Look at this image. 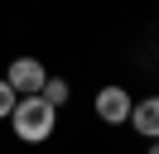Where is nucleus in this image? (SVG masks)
<instances>
[{
	"label": "nucleus",
	"mask_w": 159,
	"mask_h": 154,
	"mask_svg": "<svg viewBox=\"0 0 159 154\" xmlns=\"http://www.w3.org/2000/svg\"><path fill=\"white\" fill-rule=\"evenodd\" d=\"M10 125H15V135H20L24 144H43L53 135V125H58V106H48L43 96H20Z\"/></svg>",
	"instance_id": "f257e3e1"
},
{
	"label": "nucleus",
	"mask_w": 159,
	"mask_h": 154,
	"mask_svg": "<svg viewBox=\"0 0 159 154\" xmlns=\"http://www.w3.org/2000/svg\"><path fill=\"white\" fill-rule=\"evenodd\" d=\"M5 82L15 87V96H39V92H43V82H48V72H43L39 58H15L10 72H5Z\"/></svg>",
	"instance_id": "f03ea898"
},
{
	"label": "nucleus",
	"mask_w": 159,
	"mask_h": 154,
	"mask_svg": "<svg viewBox=\"0 0 159 154\" xmlns=\"http://www.w3.org/2000/svg\"><path fill=\"white\" fill-rule=\"evenodd\" d=\"M130 111H135V101H130L125 87H101L97 92V116L106 125H130Z\"/></svg>",
	"instance_id": "7ed1b4c3"
},
{
	"label": "nucleus",
	"mask_w": 159,
	"mask_h": 154,
	"mask_svg": "<svg viewBox=\"0 0 159 154\" xmlns=\"http://www.w3.org/2000/svg\"><path fill=\"white\" fill-rule=\"evenodd\" d=\"M130 125H135L145 140H159V96H145V101H135V111H130Z\"/></svg>",
	"instance_id": "20e7f679"
},
{
	"label": "nucleus",
	"mask_w": 159,
	"mask_h": 154,
	"mask_svg": "<svg viewBox=\"0 0 159 154\" xmlns=\"http://www.w3.org/2000/svg\"><path fill=\"white\" fill-rule=\"evenodd\" d=\"M43 101H48V106H63V101H68V96H72V87L68 82H63V77H48V82H43Z\"/></svg>",
	"instance_id": "39448f33"
},
{
	"label": "nucleus",
	"mask_w": 159,
	"mask_h": 154,
	"mask_svg": "<svg viewBox=\"0 0 159 154\" xmlns=\"http://www.w3.org/2000/svg\"><path fill=\"white\" fill-rule=\"evenodd\" d=\"M15 106H20V96H15V87L5 82V77H0V120H10V116H15Z\"/></svg>",
	"instance_id": "423d86ee"
},
{
	"label": "nucleus",
	"mask_w": 159,
	"mask_h": 154,
	"mask_svg": "<svg viewBox=\"0 0 159 154\" xmlns=\"http://www.w3.org/2000/svg\"><path fill=\"white\" fill-rule=\"evenodd\" d=\"M149 154H159V140H149Z\"/></svg>",
	"instance_id": "0eeeda50"
}]
</instances>
